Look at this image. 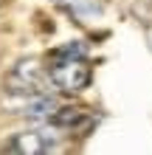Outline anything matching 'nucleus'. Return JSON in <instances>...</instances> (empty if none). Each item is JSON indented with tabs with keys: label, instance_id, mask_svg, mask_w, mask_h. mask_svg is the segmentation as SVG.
<instances>
[{
	"label": "nucleus",
	"instance_id": "7ed1b4c3",
	"mask_svg": "<svg viewBox=\"0 0 152 155\" xmlns=\"http://www.w3.org/2000/svg\"><path fill=\"white\" fill-rule=\"evenodd\" d=\"M51 147H53V141L45 133H37V130L17 133V135H11V141L6 144V150L17 152V155H40V152H48Z\"/></svg>",
	"mask_w": 152,
	"mask_h": 155
},
{
	"label": "nucleus",
	"instance_id": "f257e3e1",
	"mask_svg": "<svg viewBox=\"0 0 152 155\" xmlns=\"http://www.w3.org/2000/svg\"><path fill=\"white\" fill-rule=\"evenodd\" d=\"M48 76L62 93H79L90 85L87 57H45Z\"/></svg>",
	"mask_w": 152,
	"mask_h": 155
},
{
	"label": "nucleus",
	"instance_id": "f03ea898",
	"mask_svg": "<svg viewBox=\"0 0 152 155\" xmlns=\"http://www.w3.org/2000/svg\"><path fill=\"white\" fill-rule=\"evenodd\" d=\"M40 82H42V68L34 59H25L20 65H14L11 74L6 76V90L8 93H17V96H23V93L31 96V93H37Z\"/></svg>",
	"mask_w": 152,
	"mask_h": 155
},
{
	"label": "nucleus",
	"instance_id": "20e7f679",
	"mask_svg": "<svg viewBox=\"0 0 152 155\" xmlns=\"http://www.w3.org/2000/svg\"><path fill=\"white\" fill-rule=\"evenodd\" d=\"M51 121L62 130H82V127L90 124V113L82 110V107H59Z\"/></svg>",
	"mask_w": 152,
	"mask_h": 155
},
{
	"label": "nucleus",
	"instance_id": "39448f33",
	"mask_svg": "<svg viewBox=\"0 0 152 155\" xmlns=\"http://www.w3.org/2000/svg\"><path fill=\"white\" fill-rule=\"evenodd\" d=\"M57 110H59V104L53 102V99L37 96L28 107H25V116H31V118H53V113H57Z\"/></svg>",
	"mask_w": 152,
	"mask_h": 155
}]
</instances>
